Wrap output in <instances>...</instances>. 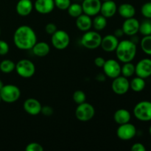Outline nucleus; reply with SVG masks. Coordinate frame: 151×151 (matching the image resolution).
<instances>
[{"label":"nucleus","mask_w":151,"mask_h":151,"mask_svg":"<svg viewBox=\"0 0 151 151\" xmlns=\"http://www.w3.org/2000/svg\"><path fill=\"white\" fill-rule=\"evenodd\" d=\"M102 36L97 31L88 30L85 32L81 38V42L83 47L88 50H94L100 47Z\"/></svg>","instance_id":"39448f33"},{"label":"nucleus","mask_w":151,"mask_h":151,"mask_svg":"<svg viewBox=\"0 0 151 151\" xmlns=\"http://www.w3.org/2000/svg\"><path fill=\"white\" fill-rule=\"evenodd\" d=\"M95 114V109L94 106L88 103L79 104L75 110V116L81 122H88L91 120Z\"/></svg>","instance_id":"0eeeda50"},{"label":"nucleus","mask_w":151,"mask_h":151,"mask_svg":"<svg viewBox=\"0 0 151 151\" xmlns=\"http://www.w3.org/2000/svg\"><path fill=\"white\" fill-rule=\"evenodd\" d=\"M15 68H16V63L13 60L5 59V60H3L2 61L0 62V70L3 73H10L13 70H15Z\"/></svg>","instance_id":"cd10ccee"},{"label":"nucleus","mask_w":151,"mask_h":151,"mask_svg":"<svg viewBox=\"0 0 151 151\" xmlns=\"http://www.w3.org/2000/svg\"><path fill=\"white\" fill-rule=\"evenodd\" d=\"M141 49L146 55H151V35H146L140 41Z\"/></svg>","instance_id":"c85d7f7f"},{"label":"nucleus","mask_w":151,"mask_h":151,"mask_svg":"<svg viewBox=\"0 0 151 151\" xmlns=\"http://www.w3.org/2000/svg\"><path fill=\"white\" fill-rule=\"evenodd\" d=\"M57 26L54 23H48L45 26V31L47 34L52 35L57 31Z\"/></svg>","instance_id":"c9c22d12"},{"label":"nucleus","mask_w":151,"mask_h":151,"mask_svg":"<svg viewBox=\"0 0 151 151\" xmlns=\"http://www.w3.org/2000/svg\"><path fill=\"white\" fill-rule=\"evenodd\" d=\"M0 35H1V28H0Z\"/></svg>","instance_id":"49530a36"},{"label":"nucleus","mask_w":151,"mask_h":151,"mask_svg":"<svg viewBox=\"0 0 151 151\" xmlns=\"http://www.w3.org/2000/svg\"><path fill=\"white\" fill-rule=\"evenodd\" d=\"M75 1H79V0H75Z\"/></svg>","instance_id":"de8ad7c7"},{"label":"nucleus","mask_w":151,"mask_h":151,"mask_svg":"<svg viewBox=\"0 0 151 151\" xmlns=\"http://www.w3.org/2000/svg\"><path fill=\"white\" fill-rule=\"evenodd\" d=\"M106 75L104 73H100L96 76V80L97 81H100V82H103V81H106Z\"/></svg>","instance_id":"a19ab883"},{"label":"nucleus","mask_w":151,"mask_h":151,"mask_svg":"<svg viewBox=\"0 0 151 151\" xmlns=\"http://www.w3.org/2000/svg\"><path fill=\"white\" fill-rule=\"evenodd\" d=\"M149 134H150V135L151 136V125L150 126V128H149Z\"/></svg>","instance_id":"37998d69"},{"label":"nucleus","mask_w":151,"mask_h":151,"mask_svg":"<svg viewBox=\"0 0 151 151\" xmlns=\"http://www.w3.org/2000/svg\"><path fill=\"white\" fill-rule=\"evenodd\" d=\"M3 86H4V83H3L2 81H1V80H0V90L1 89V88H2V87H3Z\"/></svg>","instance_id":"79ce46f5"},{"label":"nucleus","mask_w":151,"mask_h":151,"mask_svg":"<svg viewBox=\"0 0 151 151\" xmlns=\"http://www.w3.org/2000/svg\"><path fill=\"white\" fill-rule=\"evenodd\" d=\"M107 26V19L101 14L96 15L92 20V27L96 31H101Z\"/></svg>","instance_id":"393cba45"},{"label":"nucleus","mask_w":151,"mask_h":151,"mask_svg":"<svg viewBox=\"0 0 151 151\" xmlns=\"http://www.w3.org/2000/svg\"><path fill=\"white\" fill-rule=\"evenodd\" d=\"M146 86V82L144 78L137 76L130 81V88L135 92L143 91Z\"/></svg>","instance_id":"b1692460"},{"label":"nucleus","mask_w":151,"mask_h":151,"mask_svg":"<svg viewBox=\"0 0 151 151\" xmlns=\"http://www.w3.org/2000/svg\"><path fill=\"white\" fill-rule=\"evenodd\" d=\"M114 35L117 38H121V37L123 36V35H125V34H124V32L123 30H122V28H119V29H115Z\"/></svg>","instance_id":"ea45409f"},{"label":"nucleus","mask_w":151,"mask_h":151,"mask_svg":"<svg viewBox=\"0 0 151 151\" xmlns=\"http://www.w3.org/2000/svg\"><path fill=\"white\" fill-rule=\"evenodd\" d=\"M10 47L6 41L0 40V55H5L9 52Z\"/></svg>","instance_id":"f704fd0d"},{"label":"nucleus","mask_w":151,"mask_h":151,"mask_svg":"<svg viewBox=\"0 0 151 151\" xmlns=\"http://www.w3.org/2000/svg\"><path fill=\"white\" fill-rule=\"evenodd\" d=\"M76 26L78 29L83 32H86V31L90 30L92 27V19L91 16L82 13L81 16L76 18Z\"/></svg>","instance_id":"aec40b11"},{"label":"nucleus","mask_w":151,"mask_h":151,"mask_svg":"<svg viewBox=\"0 0 151 151\" xmlns=\"http://www.w3.org/2000/svg\"><path fill=\"white\" fill-rule=\"evenodd\" d=\"M16 72L23 78H32L35 72V66L30 60L22 59L16 64Z\"/></svg>","instance_id":"423d86ee"},{"label":"nucleus","mask_w":151,"mask_h":151,"mask_svg":"<svg viewBox=\"0 0 151 151\" xmlns=\"http://www.w3.org/2000/svg\"><path fill=\"white\" fill-rule=\"evenodd\" d=\"M115 52L117 59L120 62H131L137 55V44L131 40H122L119 42Z\"/></svg>","instance_id":"f03ea898"},{"label":"nucleus","mask_w":151,"mask_h":151,"mask_svg":"<svg viewBox=\"0 0 151 151\" xmlns=\"http://www.w3.org/2000/svg\"><path fill=\"white\" fill-rule=\"evenodd\" d=\"M134 115L137 119L142 122L151 120V102L143 100L139 102L134 108Z\"/></svg>","instance_id":"20e7f679"},{"label":"nucleus","mask_w":151,"mask_h":151,"mask_svg":"<svg viewBox=\"0 0 151 151\" xmlns=\"http://www.w3.org/2000/svg\"><path fill=\"white\" fill-rule=\"evenodd\" d=\"M32 51L33 54L38 57H44L50 53V47L47 43L44 41L36 42L32 48Z\"/></svg>","instance_id":"5701e85b"},{"label":"nucleus","mask_w":151,"mask_h":151,"mask_svg":"<svg viewBox=\"0 0 151 151\" xmlns=\"http://www.w3.org/2000/svg\"><path fill=\"white\" fill-rule=\"evenodd\" d=\"M41 113L46 116H50L53 114V113H54V110H53L52 108L50 107V106H42V107H41Z\"/></svg>","instance_id":"e433bc0d"},{"label":"nucleus","mask_w":151,"mask_h":151,"mask_svg":"<svg viewBox=\"0 0 151 151\" xmlns=\"http://www.w3.org/2000/svg\"><path fill=\"white\" fill-rule=\"evenodd\" d=\"M131 119V113L127 109H120L115 111L114 114V120L118 125L130 122Z\"/></svg>","instance_id":"4be33fe9"},{"label":"nucleus","mask_w":151,"mask_h":151,"mask_svg":"<svg viewBox=\"0 0 151 151\" xmlns=\"http://www.w3.org/2000/svg\"><path fill=\"white\" fill-rule=\"evenodd\" d=\"M13 42L18 49L22 50H32L37 42V35L34 29L28 25H22L15 30Z\"/></svg>","instance_id":"f257e3e1"},{"label":"nucleus","mask_w":151,"mask_h":151,"mask_svg":"<svg viewBox=\"0 0 151 151\" xmlns=\"http://www.w3.org/2000/svg\"><path fill=\"white\" fill-rule=\"evenodd\" d=\"M55 6L60 10H66L71 4V0H54Z\"/></svg>","instance_id":"473e14b6"},{"label":"nucleus","mask_w":151,"mask_h":151,"mask_svg":"<svg viewBox=\"0 0 151 151\" xmlns=\"http://www.w3.org/2000/svg\"><path fill=\"white\" fill-rule=\"evenodd\" d=\"M72 99H73L74 102L77 103L78 105L81 104V103L86 102V95L85 92L82 90H77L73 93L72 95Z\"/></svg>","instance_id":"7c9ffc66"},{"label":"nucleus","mask_w":151,"mask_h":151,"mask_svg":"<svg viewBox=\"0 0 151 151\" xmlns=\"http://www.w3.org/2000/svg\"><path fill=\"white\" fill-rule=\"evenodd\" d=\"M102 1H111V0H102Z\"/></svg>","instance_id":"c03bdc74"},{"label":"nucleus","mask_w":151,"mask_h":151,"mask_svg":"<svg viewBox=\"0 0 151 151\" xmlns=\"http://www.w3.org/2000/svg\"><path fill=\"white\" fill-rule=\"evenodd\" d=\"M117 12L121 17L126 19L134 17L136 14V8L133 4L123 3L117 7Z\"/></svg>","instance_id":"412c9836"},{"label":"nucleus","mask_w":151,"mask_h":151,"mask_svg":"<svg viewBox=\"0 0 151 151\" xmlns=\"http://www.w3.org/2000/svg\"><path fill=\"white\" fill-rule=\"evenodd\" d=\"M141 13L146 19H151V1L145 2L142 6Z\"/></svg>","instance_id":"2f4dec72"},{"label":"nucleus","mask_w":151,"mask_h":151,"mask_svg":"<svg viewBox=\"0 0 151 151\" xmlns=\"http://www.w3.org/2000/svg\"><path fill=\"white\" fill-rule=\"evenodd\" d=\"M1 96H0V103H1Z\"/></svg>","instance_id":"a18cd8bd"},{"label":"nucleus","mask_w":151,"mask_h":151,"mask_svg":"<svg viewBox=\"0 0 151 151\" xmlns=\"http://www.w3.org/2000/svg\"><path fill=\"white\" fill-rule=\"evenodd\" d=\"M106 60L105 58H103V57H97L94 59V64L96 66L100 68H103V65H104Z\"/></svg>","instance_id":"58836bf2"},{"label":"nucleus","mask_w":151,"mask_h":151,"mask_svg":"<svg viewBox=\"0 0 151 151\" xmlns=\"http://www.w3.org/2000/svg\"><path fill=\"white\" fill-rule=\"evenodd\" d=\"M117 12V6L114 0L105 1L101 4L100 13L106 19L111 18Z\"/></svg>","instance_id":"a211bd4d"},{"label":"nucleus","mask_w":151,"mask_h":151,"mask_svg":"<svg viewBox=\"0 0 151 151\" xmlns=\"http://www.w3.org/2000/svg\"><path fill=\"white\" fill-rule=\"evenodd\" d=\"M103 69V73L106 75V76L112 79L121 75V65L117 60L114 59L106 60Z\"/></svg>","instance_id":"9b49d317"},{"label":"nucleus","mask_w":151,"mask_h":151,"mask_svg":"<svg viewBox=\"0 0 151 151\" xmlns=\"http://www.w3.org/2000/svg\"><path fill=\"white\" fill-rule=\"evenodd\" d=\"M101 4V0H83L81 6L83 13L92 17L100 13Z\"/></svg>","instance_id":"f8f14e48"},{"label":"nucleus","mask_w":151,"mask_h":151,"mask_svg":"<svg viewBox=\"0 0 151 151\" xmlns=\"http://www.w3.org/2000/svg\"><path fill=\"white\" fill-rule=\"evenodd\" d=\"M111 88L114 92L118 95L125 94L130 89V81L128 78L122 75L114 78Z\"/></svg>","instance_id":"9d476101"},{"label":"nucleus","mask_w":151,"mask_h":151,"mask_svg":"<svg viewBox=\"0 0 151 151\" xmlns=\"http://www.w3.org/2000/svg\"><path fill=\"white\" fill-rule=\"evenodd\" d=\"M137 128L130 122L119 125L116 130V136L122 141H128L132 139L137 135Z\"/></svg>","instance_id":"1a4fd4ad"},{"label":"nucleus","mask_w":151,"mask_h":151,"mask_svg":"<svg viewBox=\"0 0 151 151\" xmlns=\"http://www.w3.org/2000/svg\"><path fill=\"white\" fill-rule=\"evenodd\" d=\"M51 43L57 50H64L69 45L70 37L66 31L63 29H57V31L52 35Z\"/></svg>","instance_id":"6e6552de"},{"label":"nucleus","mask_w":151,"mask_h":151,"mask_svg":"<svg viewBox=\"0 0 151 151\" xmlns=\"http://www.w3.org/2000/svg\"><path fill=\"white\" fill-rule=\"evenodd\" d=\"M119 42V38L114 35H107L102 38L100 47L106 52H112L116 50Z\"/></svg>","instance_id":"2eb2a0df"},{"label":"nucleus","mask_w":151,"mask_h":151,"mask_svg":"<svg viewBox=\"0 0 151 151\" xmlns=\"http://www.w3.org/2000/svg\"><path fill=\"white\" fill-rule=\"evenodd\" d=\"M23 107L28 114L35 116L41 113L42 106L37 99L28 98L24 103Z\"/></svg>","instance_id":"dca6fc26"},{"label":"nucleus","mask_w":151,"mask_h":151,"mask_svg":"<svg viewBox=\"0 0 151 151\" xmlns=\"http://www.w3.org/2000/svg\"><path fill=\"white\" fill-rule=\"evenodd\" d=\"M139 32L143 36L151 35V22L148 19L147 20H145L142 23H140Z\"/></svg>","instance_id":"c756f323"},{"label":"nucleus","mask_w":151,"mask_h":151,"mask_svg":"<svg viewBox=\"0 0 151 151\" xmlns=\"http://www.w3.org/2000/svg\"><path fill=\"white\" fill-rule=\"evenodd\" d=\"M26 151H43L44 147L41 144L37 142L29 143L25 147Z\"/></svg>","instance_id":"72a5a7b5"},{"label":"nucleus","mask_w":151,"mask_h":151,"mask_svg":"<svg viewBox=\"0 0 151 151\" xmlns=\"http://www.w3.org/2000/svg\"><path fill=\"white\" fill-rule=\"evenodd\" d=\"M34 8L41 14H48L55 8L54 0H35L33 4Z\"/></svg>","instance_id":"f3484780"},{"label":"nucleus","mask_w":151,"mask_h":151,"mask_svg":"<svg viewBox=\"0 0 151 151\" xmlns=\"http://www.w3.org/2000/svg\"><path fill=\"white\" fill-rule=\"evenodd\" d=\"M66 10H67L69 16L72 18H78L82 13H83L82 6L78 3H72V4L71 3V4Z\"/></svg>","instance_id":"bb28decb"},{"label":"nucleus","mask_w":151,"mask_h":151,"mask_svg":"<svg viewBox=\"0 0 151 151\" xmlns=\"http://www.w3.org/2000/svg\"><path fill=\"white\" fill-rule=\"evenodd\" d=\"M140 22L138 19L132 17L126 19L122 24V29L124 34L128 36H134L137 32H139Z\"/></svg>","instance_id":"4468645a"},{"label":"nucleus","mask_w":151,"mask_h":151,"mask_svg":"<svg viewBox=\"0 0 151 151\" xmlns=\"http://www.w3.org/2000/svg\"><path fill=\"white\" fill-rule=\"evenodd\" d=\"M33 3L31 0H19L16 6V13L21 16H27L33 10Z\"/></svg>","instance_id":"6ab92c4d"},{"label":"nucleus","mask_w":151,"mask_h":151,"mask_svg":"<svg viewBox=\"0 0 151 151\" xmlns=\"http://www.w3.org/2000/svg\"><path fill=\"white\" fill-rule=\"evenodd\" d=\"M135 74L142 78H149L151 76V59L143 58L135 65Z\"/></svg>","instance_id":"ddd939ff"},{"label":"nucleus","mask_w":151,"mask_h":151,"mask_svg":"<svg viewBox=\"0 0 151 151\" xmlns=\"http://www.w3.org/2000/svg\"><path fill=\"white\" fill-rule=\"evenodd\" d=\"M131 150L132 151H145L146 147L143 144L140 142L134 143L131 147Z\"/></svg>","instance_id":"4c0bfd02"},{"label":"nucleus","mask_w":151,"mask_h":151,"mask_svg":"<svg viewBox=\"0 0 151 151\" xmlns=\"http://www.w3.org/2000/svg\"><path fill=\"white\" fill-rule=\"evenodd\" d=\"M135 74V65L131 62L123 63L121 66V75L128 78L132 77Z\"/></svg>","instance_id":"a878e982"},{"label":"nucleus","mask_w":151,"mask_h":151,"mask_svg":"<svg viewBox=\"0 0 151 151\" xmlns=\"http://www.w3.org/2000/svg\"><path fill=\"white\" fill-rule=\"evenodd\" d=\"M1 100L7 103H13L19 100L21 97V90L17 86L13 84L4 85L0 90Z\"/></svg>","instance_id":"7ed1b4c3"}]
</instances>
